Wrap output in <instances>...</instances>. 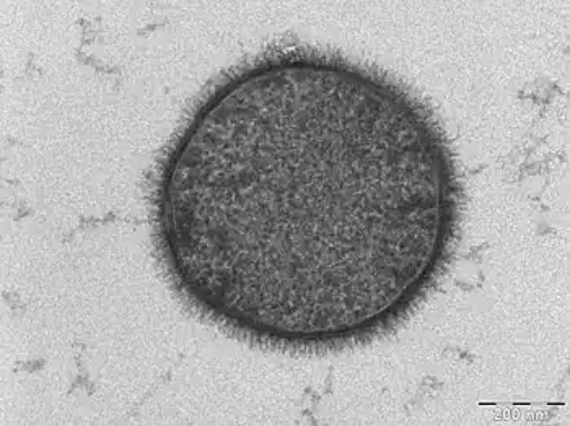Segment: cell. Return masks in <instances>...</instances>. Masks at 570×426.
<instances>
[{
  "label": "cell",
  "mask_w": 570,
  "mask_h": 426,
  "mask_svg": "<svg viewBox=\"0 0 570 426\" xmlns=\"http://www.w3.org/2000/svg\"><path fill=\"white\" fill-rule=\"evenodd\" d=\"M463 206L429 105L312 46L264 52L207 88L149 191L155 255L186 308L295 355L406 323L455 257Z\"/></svg>",
  "instance_id": "1"
}]
</instances>
